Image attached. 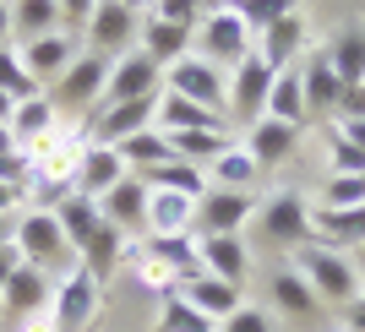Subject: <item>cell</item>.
<instances>
[{
  "label": "cell",
  "mask_w": 365,
  "mask_h": 332,
  "mask_svg": "<svg viewBox=\"0 0 365 332\" xmlns=\"http://www.w3.org/2000/svg\"><path fill=\"white\" fill-rule=\"evenodd\" d=\"M82 152H88V125L82 120H61L55 131H44L38 142L22 147L28 158V191L38 197V207H55L76 185V169H82Z\"/></svg>",
  "instance_id": "cell-1"
},
{
  "label": "cell",
  "mask_w": 365,
  "mask_h": 332,
  "mask_svg": "<svg viewBox=\"0 0 365 332\" xmlns=\"http://www.w3.org/2000/svg\"><path fill=\"white\" fill-rule=\"evenodd\" d=\"M11 245H16V256L28 261V267L49 272V278H61L66 267H76V251L66 245L55 207H38V202L16 212V234H11Z\"/></svg>",
  "instance_id": "cell-2"
},
{
  "label": "cell",
  "mask_w": 365,
  "mask_h": 332,
  "mask_svg": "<svg viewBox=\"0 0 365 332\" xmlns=\"http://www.w3.org/2000/svg\"><path fill=\"white\" fill-rule=\"evenodd\" d=\"M289 267L300 272L305 284H311V294H317L322 305H338V311H344V305H349L354 294L365 289L360 261H354V256H344V251H327V245H317V240H311V245H300Z\"/></svg>",
  "instance_id": "cell-3"
},
{
  "label": "cell",
  "mask_w": 365,
  "mask_h": 332,
  "mask_svg": "<svg viewBox=\"0 0 365 332\" xmlns=\"http://www.w3.org/2000/svg\"><path fill=\"white\" fill-rule=\"evenodd\" d=\"M197 55L213 61L218 71H235L245 55H257V33L235 16V6H213V11H202V22H197Z\"/></svg>",
  "instance_id": "cell-4"
},
{
  "label": "cell",
  "mask_w": 365,
  "mask_h": 332,
  "mask_svg": "<svg viewBox=\"0 0 365 332\" xmlns=\"http://www.w3.org/2000/svg\"><path fill=\"white\" fill-rule=\"evenodd\" d=\"M257 234L278 251H300L311 245V197L300 191H273L267 202H257Z\"/></svg>",
  "instance_id": "cell-5"
},
{
  "label": "cell",
  "mask_w": 365,
  "mask_h": 332,
  "mask_svg": "<svg viewBox=\"0 0 365 332\" xmlns=\"http://www.w3.org/2000/svg\"><path fill=\"white\" fill-rule=\"evenodd\" d=\"M164 88L191 98V104H202V109H213L218 120H229V71H218L213 61H202L197 49L164 71Z\"/></svg>",
  "instance_id": "cell-6"
},
{
  "label": "cell",
  "mask_w": 365,
  "mask_h": 332,
  "mask_svg": "<svg viewBox=\"0 0 365 332\" xmlns=\"http://www.w3.org/2000/svg\"><path fill=\"white\" fill-rule=\"evenodd\" d=\"M104 82H109V61H104V55H93V49H82V55L55 76L49 98H55L61 115H93L98 98H104Z\"/></svg>",
  "instance_id": "cell-7"
},
{
  "label": "cell",
  "mask_w": 365,
  "mask_h": 332,
  "mask_svg": "<svg viewBox=\"0 0 365 332\" xmlns=\"http://www.w3.org/2000/svg\"><path fill=\"white\" fill-rule=\"evenodd\" d=\"M137 33H142V11L137 6H125V0H98L93 16H88V28H82V38H88L93 55L115 61V55H125V49H137Z\"/></svg>",
  "instance_id": "cell-8"
},
{
  "label": "cell",
  "mask_w": 365,
  "mask_h": 332,
  "mask_svg": "<svg viewBox=\"0 0 365 332\" xmlns=\"http://www.w3.org/2000/svg\"><path fill=\"white\" fill-rule=\"evenodd\" d=\"M98 305H104V284H93L82 267H66L55 278V294H49V311L61 321V332H88L98 321Z\"/></svg>",
  "instance_id": "cell-9"
},
{
  "label": "cell",
  "mask_w": 365,
  "mask_h": 332,
  "mask_svg": "<svg viewBox=\"0 0 365 332\" xmlns=\"http://www.w3.org/2000/svg\"><path fill=\"white\" fill-rule=\"evenodd\" d=\"M273 66L262 61V55H245L235 71H229V125H257L267 115V93H273Z\"/></svg>",
  "instance_id": "cell-10"
},
{
  "label": "cell",
  "mask_w": 365,
  "mask_h": 332,
  "mask_svg": "<svg viewBox=\"0 0 365 332\" xmlns=\"http://www.w3.org/2000/svg\"><path fill=\"white\" fill-rule=\"evenodd\" d=\"M148 93H164V71H158L142 49H125V55H115V61H109V82H104L98 109L125 104V98H148ZM98 109H93V115H98Z\"/></svg>",
  "instance_id": "cell-11"
},
{
  "label": "cell",
  "mask_w": 365,
  "mask_h": 332,
  "mask_svg": "<svg viewBox=\"0 0 365 332\" xmlns=\"http://www.w3.org/2000/svg\"><path fill=\"white\" fill-rule=\"evenodd\" d=\"M251 218H257V191H218V185H207V197L197 202L202 234H245Z\"/></svg>",
  "instance_id": "cell-12"
},
{
  "label": "cell",
  "mask_w": 365,
  "mask_h": 332,
  "mask_svg": "<svg viewBox=\"0 0 365 332\" xmlns=\"http://www.w3.org/2000/svg\"><path fill=\"white\" fill-rule=\"evenodd\" d=\"M82 49H76V33L61 28V33H44V38H33V44H16V61L28 66V76L38 82V88H55V76L66 71V66L76 61Z\"/></svg>",
  "instance_id": "cell-13"
},
{
  "label": "cell",
  "mask_w": 365,
  "mask_h": 332,
  "mask_svg": "<svg viewBox=\"0 0 365 332\" xmlns=\"http://www.w3.org/2000/svg\"><path fill=\"white\" fill-rule=\"evenodd\" d=\"M300 136H305L300 125H284V120H273V115H262L257 125H245V131H240V147L251 152V158L262 164V175H267V169H278V164H289V158H294Z\"/></svg>",
  "instance_id": "cell-14"
},
{
  "label": "cell",
  "mask_w": 365,
  "mask_h": 332,
  "mask_svg": "<svg viewBox=\"0 0 365 332\" xmlns=\"http://www.w3.org/2000/svg\"><path fill=\"white\" fill-rule=\"evenodd\" d=\"M311 240L327 245V251H344V256H360L365 251V207L333 212V207L311 202Z\"/></svg>",
  "instance_id": "cell-15"
},
{
  "label": "cell",
  "mask_w": 365,
  "mask_h": 332,
  "mask_svg": "<svg viewBox=\"0 0 365 332\" xmlns=\"http://www.w3.org/2000/svg\"><path fill=\"white\" fill-rule=\"evenodd\" d=\"M294 71H300V88H305V109H311V115H338L344 82H338V71L327 66V55H322V49H305L300 61H294Z\"/></svg>",
  "instance_id": "cell-16"
},
{
  "label": "cell",
  "mask_w": 365,
  "mask_h": 332,
  "mask_svg": "<svg viewBox=\"0 0 365 332\" xmlns=\"http://www.w3.org/2000/svg\"><path fill=\"white\" fill-rule=\"evenodd\" d=\"M305 44H311V22H305V11H289L284 22H273V28L257 38V55L273 66V71H289L305 55Z\"/></svg>",
  "instance_id": "cell-17"
},
{
  "label": "cell",
  "mask_w": 365,
  "mask_h": 332,
  "mask_svg": "<svg viewBox=\"0 0 365 332\" xmlns=\"http://www.w3.org/2000/svg\"><path fill=\"white\" fill-rule=\"evenodd\" d=\"M49 294H55V278L22 261V267L6 278V289H0V311H6L11 321H22V316H33V311H44Z\"/></svg>",
  "instance_id": "cell-18"
},
{
  "label": "cell",
  "mask_w": 365,
  "mask_h": 332,
  "mask_svg": "<svg viewBox=\"0 0 365 332\" xmlns=\"http://www.w3.org/2000/svg\"><path fill=\"white\" fill-rule=\"evenodd\" d=\"M202 245V272H213L224 284L240 289L245 272H251V251H245V234H197Z\"/></svg>",
  "instance_id": "cell-19"
},
{
  "label": "cell",
  "mask_w": 365,
  "mask_h": 332,
  "mask_svg": "<svg viewBox=\"0 0 365 332\" xmlns=\"http://www.w3.org/2000/svg\"><path fill=\"white\" fill-rule=\"evenodd\" d=\"M175 294H180L185 305H197L207 321H224V316H235V311L245 305V300H240V289L224 284V278H213V272H191V278L175 289Z\"/></svg>",
  "instance_id": "cell-20"
},
{
  "label": "cell",
  "mask_w": 365,
  "mask_h": 332,
  "mask_svg": "<svg viewBox=\"0 0 365 332\" xmlns=\"http://www.w3.org/2000/svg\"><path fill=\"white\" fill-rule=\"evenodd\" d=\"M125 256H131V234H125V229H115V224H104L88 245H82L76 267L88 272L93 284H109V278L120 272V261H125Z\"/></svg>",
  "instance_id": "cell-21"
},
{
  "label": "cell",
  "mask_w": 365,
  "mask_h": 332,
  "mask_svg": "<svg viewBox=\"0 0 365 332\" xmlns=\"http://www.w3.org/2000/svg\"><path fill=\"white\" fill-rule=\"evenodd\" d=\"M191 38H197L191 28H169V22H158V16H148V11H142L137 49L148 55L153 66H158V71H169L175 61H185V55H191Z\"/></svg>",
  "instance_id": "cell-22"
},
{
  "label": "cell",
  "mask_w": 365,
  "mask_h": 332,
  "mask_svg": "<svg viewBox=\"0 0 365 332\" xmlns=\"http://www.w3.org/2000/svg\"><path fill=\"white\" fill-rule=\"evenodd\" d=\"M131 169H125V158L115 147H104V142H88V152H82V169H76V185L71 191H82V197H104L109 185H120Z\"/></svg>",
  "instance_id": "cell-23"
},
{
  "label": "cell",
  "mask_w": 365,
  "mask_h": 332,
  "mask_svg": "<svg viewBox=\"0 0 365 332\" xmlns=\"http://www.w3.org/2000/svg\"><path fill=\"white\" fill-rule=\"evenodd\" d=\"M142 234H197V202L175 197V191H148Z\"/></svg>",
  "instance_id": "cell-24"
},
{
  "label": "cell",
  "mask_w": 365,
  "mask_h": 332,
  "mask_svg": "<svg viewBox=\"0 0 365 332\" xmlns=\"http://www.w3.org/2000/svg\"><path fill=\"white\" fill-rule=\"evenodd\" d=\"M213 125H229L218 120L213 109H202L191 104V98H180V93H158V115H153V131H164V136H180V131H213Z\"/></svg>",
  "instance_id": "cell-25"
},
{
  "label": "cell",
  "mask_w": 365,
  "mask_h": 332,
  "mask_svg": "<svg viewBox=\"0 0 365 332\" xmlns=\"http://www.w3.org/2000/svg\"><path fill=\"white\" fill-rule=\"evenodd\" d=\"M98 212H104V224L115 229H142V218H148V185L137 180V175H125L120 185H109L104 197H98Z\"/></svg>",
  "instance_id": "cell-26"
},
{
  "label": "cell",
  "mask_w": 365,
  "mask_h": 332,
  "mask_svg": "<svg viewBox=\"0 0 365 332\" xmlns=\"http://www.w3.org/2000/svg\"><path fill=\"white\" fill-rule=\"evenodd\" d=\"M55 218H61V234H66V245H71L76 256H82V245L104 229V212H98V202L93 197H82V191H66L61 202H55Z\"/></svg>",
  "instance_id": "cell-27"
},
{
  "label": "cell",
  "mask_w": 365,
  "mask_h": 332,
  "mask_svg": "<svg viewBox=\"0 0 365 332\" xmlns=\"http://www.w3.org/2000/svg\"><path fill=\"white\" fill-rule=\"evenodd\" d=\"M207 175V185H218V191H257V180H262V164L251 158V152L240 147V136L229 142L224 152H218L213 164L202 169Z\"/></svg>",
  "instance_id": "cell-28"
},
{
  "label": "cell",
  "mask_w": 365,
  "mask_h": 332,
  "mask_svg": "<svg viewBox=\"0 0 365 332\" xmlns=\"http://www.w3.org/2000/svg\"><path fill=\"white\" fill-rule=\"evenodd\" d=\"M137 180L148 185V191H175V197H191V202L207 197V175H202L197 164H185V158H169V164L137 169Z\"/></svg>",
  "instance_id": "cell-29"
},
{
  "label": "cell",
  "mask_w": 365,
  "mask_h": 332,
  "mask_svg": "<svg viewBox=\"0 0 365 332\" xmlns=\"http://www.w3.org/2000/svg\"><path fill=\"white\" fill-rule=\"evenodd\" d=\"M61 0H11V44H33L44 33H61Z\"/></svg>",
  "instance_id": "cell-30"
},
{
  "label": "cell",
  "mask_w": 365,
  "mask_h": 332,
  "mask_svg": "<svg viewBox=\"0 0 365 332\" xmlns=\"http://www.w3.org/2000/svg\"><path fill=\"white\" fill-rule=\"evenodd\" d=\"M322 55H327V66L338 71V82H344V88H360V82H365V28L333 33V38L322 44Z\"/></svg>",
  "instance_id": "cell-31"
},
{
  "label": "cell",
  "mask_w": 365,
  "mask_h": 332,
  "mask_svg": "<svg viewBox=\"0 0 365 332\" xmlns=\"http://www.w3.org/2000/svg\"><path fill=\"white\" fill-rule=\"evenodd\" d=\"M267 115L273 120H284V125H311V109H305V88H300V71H278L273 76V93H267Z\"/></svg>",
  "instance_id": "cell-32"
},
{
  "label": "cell",
  "mask_w": 365,
  "mask_h": 332,
  "mask_svg": "<svg viewBox=\"0 0 365 332\" xmlns=\"http://www.w3.org/2000/svg\"><path fill=\"white\" fill-rule=\"evenodd\" d=\"M142 251H148V256H158L164 267H175L180 278L202 272V245H197V234H148V240H142Z\"/></svg>",
  "instance_id": "cell-33"
},
{
  "label": "cell",
  "mask_w": 365,
  "mask_h": 332,
  "mask_svg": "<svg viewBox=\"0 0 365 332\" xmlns=\"http://www.w3.org/2000/svg\"><path fill=\"white\" fill-rule=\"evenodd\" d=\"M55 125H61V109H55V98H49V93H38V98H28V104L11 109V136H16V147L38 142V136L55 131Z\"/></svg>",
  "instance_id": "cell-34"
},
{
  "label": "cell",
  "mask_w": 365,
  "mask_h": 332,
  "mask_svg": "<svg viewBox=\"0 0 365 332\" xmlns=\"http://www.w3.org/2000/svg\"><path fill=\"white\" fill-rule=\"evenodd\" d=\"M235 142V125H213V131H180V136H169V147H175V158H185V164H197L207 169L218 158V152Z\"/></svg>",
  "instance_id": "cell-35"
},
{
  "label": "cell",
  "mask_w": 365,
  "mask_h": 332,
  "mask_svg": "<svg viewBox=\"0 0 365 332\" xmlns=\"http://www.w3.org/2000/svg\"><path fill=\"white\" fill-rule=\"evenodd\" d=\"M267 294H273V305L284 316H311V311H322V300L311 294V284H305L294 267H278L273 278H267Z\"/></svg>",
  "instance_id": "cell-36"
},
{
  "label": "cell",
  "mask_w": 365,
  "mask_h": 332,
  "mask_svg": "<svg viewBox=\"0 0 365 332\" xmlns=\"http://www.w3.org/2000/svg\"><path fill=\"white\" fill-rule=\"evenodd\" d=\"M125 158V169H131V175H137V169H153V164H169V158H175V147H169V136L164 131H137V136H125L120 147H115Z\"/></svg>",
  "instance_id": "cell-37"
},
{
  "label": "cell",
  "mask_w": 365,
  "mask_h": 332,
  "mask_svg": "<svg viewBox=\"0 0 365 332\" xmlns=\"http://www.w3.org/2000/svg\"><path fill=\"white\" fill-rule=\"evenodd\" d=\"M153 332H218V321H207L197 305H185L180 294H164V300H158V316H153Z\"/></svg>",
  "instance_id": "cell-38"
},
{
  "label": "cell",
  "mask_w": 365,
  "mask_h": 332,
  "mask_svg": "<svg viewBox=\"0 0 365 332\" xmlns=\"http://www.w3.org/2000/svg\"><path fill=\"white\" fill-rule=\"evenodd\" d=\"M229 6H235V16H240L257 38L273 28V22H284L289 11H300V0H229Z\"/></svg>",
  "instance_id": "cell-39"
},
{
  "label": "cell",
  "mask_w": 365,
  "mask_h": 332,
  "mask_svg": "<svg viewBox=\"0 0 365 332\" xmlns=\"http://www.w3.org/2000/svg\"><path fill=\"white\" fill-rule=\"evenodd\" d=\"M317 207H333V212L365 207V175H327L317 191Z\"/></svg>",
  "instance_id": "cell-40"
},
{
  "label": "cell",
  "mask_w": 365,
  "mask_h": 332,
  "mask_svg": "<svg viewBox=\"0 0 365 332\" xmlns=\"http://www.w3.org/2000/svg\"><path fill=\"white\" fill-rule=\"evenodd\" d=\"M0 93H6L11 104H28V98H38V93H44V88L28 76V66L16 61V44L0 49Z\"/></svg>",
  "instance_id": "cell-41"
},
{
  "label": "cell",
  "mask_w": 365,
  "mask_h": 332,
  "mask_svg": "<svg viewBox=\"0 0 365 332\" xmlns=\"http://www.w3.org/2000/svg\"><path fill=\"white\" fill-rule=\"evenodd\" d=\"M131 272H137V284H142V289H153L158 300H164V294H175V289L185 284L180 272H175V267H164V261H158V256H148L142 245H137V251H131Z\"/></svg>",
  "instance_id": "cell-42"
},
{
  "label": "cell",
  "mask_w": 365,
  "mask_h": 332,
  "mask_svg": "<svg viewBox=\"0 0 365 332\" xmlns=\"http://www.w3.org/2000/svg\"><path fill=\"white\" fill-rule=\"evenodd\" d=\"M322 147H327V175H365V152L354 147L338 125H327V131H322Z\"/></svg>",
  "instance_id": "cell-43"
},
{
  "label": "cell",
  "mask_w": 365,
  "mask_h": 332,
  "mask_svg": "<svg viewBox=\"0 0 365 332\" xmlns=\"http://www.w3.org/2000/svg\"><path fill=\"white\" fill-rule=\"evenodd\" d=\"M148 16H158V22H169V28H191V33H197V22H202V0H153Z\"/></svg>",
  "instance_id": "cell-44"
},
{
  "label": "cell",
  "mask_w": 365,
  "mask_h": 332,
  "mask_svg": "<svg viewBox=\"0 0 365 332\" xmlns=\"http://www.w3.org/2000/svg\"><path fill=\"white\" fill-rule=\"evenodd\" d=\"M218 332H278V316L267 305H240L235 316L218 321Z\"/></svg>",
  "instance_id": "cell-45"
},
{
  "label": "cell",
  "mask_w": 365,
  "mask_h": 332,
  "mask_svg": "<svg viewBox=\"0 0 365 332\" xmlns=\"http://www.w3.org/2000/svg\"><path fill=\"white\" fill-rule=\"evenodd\" d=\"M333 120H365V82H360V88H344Z\"/></svg>",
  "instance_id": "cell-46"
},
{
  "label": "cell",
  "mask_w": 365,
  "mask_h": 332,
  "mask_svg": "<svg viewBox=\"0 0 365 332\" xmlns=\"http://www.w3.org/2000/svg\"><path fill=\"white\" fill-rule=\"evenodd\" d=\"M93 6H98V0H61V16H66V28H88V16H93Z\"/></svg>",
  "instance_id": "cell-47"
},
{
  "label": "cell",
  "mask_w": 365,
  "mask_h": 332,
  "mask_svg": "<svg viewBox=\"0 0 365 332\" xmlns=\"http://www.w3.org/2000/svg\"><path fill=\"white\" fill-rule=\"evenodd\" d=\"M16 332H61V321H55V311L44 305V311H33V316L16 321Z\"/></svg>",
  "instance_id": "cell-48"
},
{
  "label": "cell",
  "mask_w": 365,
  "mask_h": 332,
  "mask_svg": "<svg viewBox=\"0 0 365 332\" xmlns=\"http://www.w3.org/2000/svg\"><path fill=\"white\" fill-rule=\"evenodd\" d=\"M344 332H365V289L344 305Z\"/></svg>",
  "instance_id": "cell-49"
},
{
  "label": "cell",
  "mask_w": 365,
  "mask_h": 332,
  "mask_svg": "<svg viewBox=\"0 0 365 332\" xmlns=\"http://www.w3.org/2000/svg\"><path fill=\"white\" fill-rule=\"evenodd\" d=\"M22 197H28L22 185H6V180H0V212H22Z\"/></svg>",
  "instance_id": "cell-50"
},
{
  "label": "cell",
  "mask_w": 365,
  "mask_h": 332,
  "mask_svg": "<svg viewBox=\"0 0 365 332\" xmlns=\"http://www.w3.org/2000/svg\"><path fill=\"white\" fill-rule=\"evenodd\" d=\"M16 267H22V256H16V245H6V251H0V289H6V278H11Z\"/></svg>",
  "instance_id": "cell-51"
},
{
  "label": "cell",
  "mask_w": 365,
  "mask_h": 332,
  "mask_svg": "<svg viewBox=\"0 0 365 332\" xmlns=\"http://www.w3.org/2000/svg\"><path fill=\"white\" fill-rule=\"evenodd\" d=\"M333 125H338V131H344V136L354 142V147L365 152V120H333Z\"/></svg>",
  "instance_id": "cell-52"
},
{
  "label": "cell",
  "mask_w": 365,
  "mask_h": 332,
  "mask_svg": "<svg viewBox=\"0 0 365 332\" xmlns=\"http://www.w3.org/2000/svg\"><path fill=\"white\" fill-rule=\"evenodd\" d=\"M11 44V0H0V49Z\"/></svg>",
  "instance_id": "cell-53"
},
{
  "label": "cell",
  "mask_w": 365,
  "mask_h": 332,
  "mask_svg": "<svg viewBox=\"0 0 365 332\" xmlns=\"http://www.w3.org/2000/svg\"><path fill=\"white\" fill-rule=\"evenodd\" d=\"M11 234H16V212H0V251L11 245Z\"/></svg>",
  "instance_id": "cell-54"
},
{
  "label": "cell",
  "mask_w": 365,
  "mask_h": 332,
  "mask_svg": "<svg viewBox=\"0 0 365 332\" xmlns=\"http://www.w3.org/2000/svg\"><path fill=\"white\" fill-rule=\"evenodd\" d=\"M6 152H16V136H11V125H0V158Z\"/></svg>",
  "instance_id": "cell-55"
},
{
  "label": "cell",
  "mask_w": 365,
  "mask_h": 332,
  "mask_svg": "<svg viewBox=\"0 0 365 332\" xmlns=\"http://www.w3.org/2000/svg\"><path fill=\"white\" fill-rule=\"evenodd\" d=\"M11 109H16V104L6 98V93H0V125H11Z\"/></svg>",
  "instance_id": "cell-56"
},
{
  "label": "cell",
  "mask_w": 365,
  "mask_h": 332,
  "mask_svg": "<svg viewBox=\"0 0 365 332\" xmlns=\"http://www.w3.org/2000/svg\"><path fill=\"white\" fill-rule=\"evenodd\" d=\"M213 6H229V0H202V11H213Z\"/></svg>",
  "instance_id": "cell-57"
},
{
  "label": "cell",
  "mask_w": 365,
  "mask_h": 332,
  "mask_svg": "<svg viewBox=\"0 0 365 332\" xmlns=\"http://www.w3.org/2000/svg\"><path fill=\"white\" fill-rule=\"evenodd\" d=\"M125 6H137V11H148V6H153V0H125Z\"/></svg>",
  "instance_id": "cell-58"
},
{
  "label": "cell",
  "mask_w": 365,
  "mask_h": 332,
  "mask_svg": "<svg viewBox=\"0 0 365 332\" xmlns=\"http://www.w3.org/2000/svg\"><path fill=\"white\" fill-rule=\"evenodd\" d=\"M354 261H360V278H365V251H360V256H354Z\"/></svg>",
  "instance_id": "cell-59"
},
{
  "label": "cell",
  "mask_w": 365,
  "mask_h": 332,
  "mask_svg": "<svg viewBox=\"0 0 365 332\" xmlns=\"http://www.w3.org/2000/svg\"><path fill=\"white\" fill-rule=\"evenodd\" d=\"M338 332H344V327H338Z\"/></svg>",
  "instance_id": "cell-60"
}]
</instances>
